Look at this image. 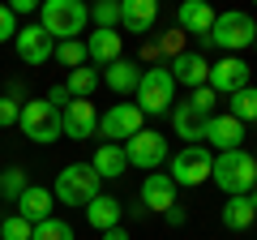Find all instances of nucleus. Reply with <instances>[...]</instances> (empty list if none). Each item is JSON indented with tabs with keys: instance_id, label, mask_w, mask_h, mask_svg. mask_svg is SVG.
Returning <instances> with one entry per match:
<instances>
[{
	"instance_id": "2eb2a0df",
	"label": "nucleus",
	"mask_w": 257,
	"mask_h": 240,
	"mask_svg": "<svg viewBox=\"0 0 257 240\" xmlns=\"http://www.w3.org/2000/svg\"><path fill=\"white\" fill-rule=\"evenodd\" d=\"M167 206H176V185L167 172H150L146 185H142V210H159L163 214Z\"/></svg>"
},
{
	"instance_id": "b1692460",
	"label": "nucleus",
	"mask_w": 257,
	"mask_h": 240,
	"mask_svg": "<svg viewBox=\"0 0 257 240\" xmlns=\"http://www.w3.org/2000/svg\"><path fill=\"white\" fill-rule=\"evenodd\" d=\"M257 223V210L248 206V197H227L223 202V227L227 231H248Z\"/></svg>"
},
{
	"instance_id": "bb28decb",
	"label": "nucleus",
	"mask_w": 257,
	"mask_h": 240,
	"mask_svg": "<svg viewBox=\"0 0 257 240\" xmlns=\"http://www.w3.org/2000/svg\"><path fill=\"white\" fill-rule=\"evenodd\" d=\"M26 189H30V180H26L22 167H5V172H0V197H5V202H18Z\"/></svg>"
},
{
	"instance_id": "f257e3e1",
	"label": "nucleus",
	"mask_w": 257,
	"mask_h": 240,
	"mask_svg": "<svg viewBox=\"0 0 257 240\" xmlns=\"http://www.w3.org/2000/svg\"><path fill=\"white\" fill-rule=\"evenodd\" d=\"M210 180H214L227 197H248V189L257 185V159L248 155L244 146H240V150H227V155H214Z\"/></svg>"
},
{
	"instance_id": "aec40b11",
	"label": "nucleus",
	"mask_w": 257,
	"mask_h": 240,
	"mask_svg": "<svg viewBox=\"0 0 257 240\" xmlns=\"http://www.w3.org/2000/svg\"><path fill=\"white\" fill-rule=\"evenodd\" d=\"M120 214H124V206H120L116 197H107V193H99L90 206H86V223H90V227H99V231L120 227Z\"/></svg>"
},
{
	"instance_id": "6e6552de",
	"label": "nucleus",
	"mask_w": 257,
	"mask_h": 240,
	"mask_svg": "<svg viewBox=\"0 0 257 240\" xmlns=\"http://www.w3.org/2000/svg\"><path fill=\"white\" fill-rule=\"evenodd\" d=\"M124 159H128V167H138V172H159V167L167 163V138L163 133H155V129H142V133H133V138L124 142Z\"/></svg>"
},
{
	"instance_id": "39448f33",
	"label": "nucleus",
	"mask_w": 257,
	"mask_h": 240,
	"mask_svg": "<svg viewBox=\"0 0 257 240\" xmlns=\"http://www.w3.org/2000/svg\"><path fill=\"white\" fill-rule=\"evenodd\" d=\"M176 103V82L167 69H142V82H138V111L142 116H163L172 111Z\"/></svg>"
},
{
	"instance_id": "a211bd4d",
	"label": "nucleus",
	"mask_w": 257,
	"mask_h": 240,
	"mask_svg": "<svg viewBox=\"0 0 257 240\" xmlns=\"http://www.w3.org/2000/svg\"><path fill=\"white\" fill-rule=\"evenodd\" d=\"M52 206H56V197H52V189H43V185H30L26 193L18 197V214L35 227V223H43V219H52Z\"/></svg>"
},
{
	"instance_id": "9b49d317",
	"label": "nucleus",
	"mask_w": 257,
	"mask_h": 240,
	"mask_svg": "<svg viewBox=\"0 0 257 240\" xmlns=\"http://www.w3.org/2000/svg\"><path fill=\"white\" fill-rule=\"evenodd\" d=\"M60 133L73 142H86L99 133V111L90 99H69V107H60Z\"/></svg>"
},
{
	"instance_id": "6ab92c4d",
	"label": "nucleus",
	"mask_w": 257,
	"mask_h": 240,
	"mask_svg": "<svg viewBox=\"0 0 257 240\" xmlns=\"http://www.w3.org/2000/svg\"><path fill=\"white\" fill-rule=\"evenodd\" d=\"M90 167H94V176H99V180H116V176H124V172H128L124 146H116V142H103V146L94 150Z\"/></svg>"
},
{
	"instance_id": "7ed1b4c3",
	"label": "nucleus",
	"mask_w": 257,
	"mask_h": 240,
	"mask_svg": "<svg viewBox=\"0 0 257 240\" xmlns=\"http://www.w3.org/2000/svg\"><path fill=\"white\" fill-rule=\"evenodd\" d=\"M99 176H94L90 163H69L56 172V185H52V197L60 206H90L99 197Z\"/></svg>"
},
{
	"instance_id": "20e7f679",
	"label": "nucleus",
	"mask_w": 257,
	"mask_h": 240,
	"mask_svg": "<svg viewBox=\"0 0 257 240\" xmlns=\"http://www.w3.org/2000/svg\"><path fill=\"white\" fill-rule=\"evenodd\" d=\"M257 39V22L248 18V13H240V9H231V13H219L214 18V26H210V35H202V43L206 47H223V52H240V47H248Z\"/></svg>"
},
{
	"instance_id": "f8f14e48",
	"label": "nucleus",
	"mask_w": 257,
	"mask_h": 240,
	"mask_svg": "<svg viewBox=\"0 0 257 240\" xmlns=\"http://www.w3.org/2000/svg\"><path fill=\"white\" fill-rule=\"evenodd\" d=\"M206 86H210L214 94H236V90H244V86H253V82H248V65L240 60V56H223V60H214V65H210Z\"/></svg>"
},
{
	"instance_id": "1a4fd4ad",
	"label": "nucleus",
	"mask_w": 257,
	"mask_h": 240,
	"mask_svg": "<svg viewBox=\"0 0 257 240\" xmlns=\"http://www.w3.org/2000/svg\"><path fill=\"white\" fill-rule=\"evenodd\" d=\"M142 111H138V103H111L107 111L99 116V133L107 142H116V146H124L133 133H142Z\"/></svg>"
},
{
	"instance_id": "2f4dec72",
	"label": "nucleus",
	"mask_w": 257,
	"mask_h": 240,
	"mask_svg": "<svg viewBox=\"0 0 257 240\" xmlns=\"http://www.w3.org/2000/svg\"><path fill=\"white\" fill-rule=\"evenodd\" d=\"M22 120V103L9 99V94H0V129H13Z\"/></svg>"
},
{
	"instance_id": "0eeeda50",
	"label": "nucleus",
	"mask_w": 257,
	"mask_h": 240,
	"mask_svg": "<svg viewBox=\"0 0 257 240\" xmlns=\"http://www.w3.org/2000/svg\"><path fill=\"white\" fill-rule=\"evenodd\" d=\"M210 167H214V155L206 146H184L180 155H172V185L176 189H197L210 180Z\"/></svg>"
},
{
	"instance_id": "a19ab883",
	"label": "nucleus",
	"mask_w": 257,
	"mask_h": 240,
	"mask_svg": "<svg viewBox=\"0 0 257 240\" xmlns=\"http://www.w3.org/2000/svg\"><path fill=\"white\" fill-rule=\"evenodd\" d=\"M253 159H257V155H253Z\"/></svg>"
},
{
	"instance_id": "5701e85b",
	"label": "nucleus",
	"mask_w": 257,
	"mask_h": 240,
	"mask_svg": "<svg viewBox=\"0 0 257 240\" xmlns=\"http://www.w3.org/2000/svg\"><path fill=\"white\" fill-rule=\"evenodd\" d=\"M86 56H90L94 65H103V69L116 65V60H120V35H116V30H94L90 43H86Z\"/></svg>"
},
{
	"instance_id": "423d86ee",
	"label": "nucleus",
	"mask_w": 257,
	"mask_h": 240,
	"mask_svg": "<svg viewBox=\"0 0 257 240\" xmlns=\"http://www.w3.org/2000/svg\"><path fill=\"white\" fill-rule=\"evenodd\" d=\"M22 133H26L30 142H39V146H52V142H60L64 133H60V111L52 107L47 99H30V103H22Z\"/></svg>"
},
{
	"instance_id": "4468645a",
	"label": "nucleus",
	"mask_w": 257,
	"mask_h": 240,
	"mask_svg": "<svg viewBox=\"0 0 257 240\" xmlns=\"http://www.w3.org/2000/svg\"><path fill=\"white\" fill-rule=\"evenodd\" d=\"M202 142H210L219 155H227V150H240V142H244V125H240V120H231V116H210V120H206Z\"/></svg>"
},
{
	"instance_id": "72a5a7b5",
	"label": "nucleus",
	"mask_w": 257,
	"mask_h": 240,
	"mask_svg": "<svg viewBox=\"0 0 257 240\" xmlns=\"http://www.w3.org/2000/svg\"><path fill=\"white\" fill-rule=\"evenodd\" d=\"M18 39V18L9 13V5H0V43H9Z\"/></svg>"
},
{
	"instance_id": "c9c22d12",
	"label": "nucleus",
	"mask_w": 257,
	"mask_h": 240,
	"mask_svg": "<svg viewBox=\"0 0 257 240\" xmlns=\"http://www.w3.org/2000/svg\"><path fill=\"white\" fill-rule=\"evenodd\" d=\"M47 103H52L56 111H60V107H69V90H64V86H52V90H47Z\"/></svg>"
},
{
	"instance_id": "c756f323",
	"label": "nucleus",
	"mask_w": 257,
	"mask_h": 240,
	"mask_svg": "<svg viewBox=\"0 0 257 240\" xmlns=\"http://www.w3.org/2000/svg\"><path fill=\"white\" fill-rule=\"evenodd\" d=\"M90 18L99 22V30H116L120 26V5L116 0H99V5L90 9Z\"/></svg>"
},
{
	"instance_id": "9d476101",
	"label": "nucleus",
	"mask_w": 257,
	"mask_h": 240,
	"mask_svg": "<svg viewBox=\"0 0 257 240\" xmlns=\"http://www.w3.org/2000/svg\"><path fill=\"white\" fill-rule=\"evenodd\" d=\"M13 47H18V56H22V65H30V69H43L47 60L56 56V39L47 35L43 26H18V39H13Z\"/></svg>"
},
{
	"instance_id": "4c0bfd02",
	"label": "nucleus",
	"mask_w": 257,
	"mask_h": 240,
	"mask_svg": "<svg viewBox=\"0 0 257 240\" xmlns=\"http://www.w3.org/2000/svg\"><path fill=\"white\" fill-rule=\"evenodd\" d=\"M103 240H128V231L124 227H111V231H103Z\"/></svg>"
},
{
	"instance_id": "473e14b6",
	"label": "nucleus",
	"mask_w": 257,
	"mask_h": 240,
	"mask_svg": "<svg viewBox=\"0 0 257 240\" xmlns=\"http://www.w3.org/2000/svg\"><path fill=\"white\" fill-rule=\"evenodd\" d=\"M189 107H193V111H202V116H214V90H210V86H202V90H193Z\"/></svg>"
},
{
	"instance_id": "393cba45",
	"label": "nucleus",
	"mask_w": 257,
	"mask_h": 240,
	"mask_svg": "<svg viewBox=\"0 0 257 240\" xmlns=\"http://www.w3.org/2000/svg\"><path fill=\"white\" fill-rule=\"evenodd\" d=\"M99 82L103 77L94 73V69H69V82H64V90H69V99H90L94 90H99Z\"/></svg>"
},
{
	"instance_id": "ddd939ff",
	"label": "nucleus",
	"mask_w": 257,
	"mask_h": 240,
	"mask_svg": "<svg viewBox=\"0 0 257 240\" xmlns=\"http://www.w3.org/2000/svg\"><path fill=\"white\" fill-rule=\"evenodd\" d=\"M167 73H172V82L202 90L206 77H210V60H206V56H197V52H176L172 65H167Z\"/></svg>"
},
{
	"instance_id": "4be33fe9",
	"label": "nucleus",
	"mask_w": 257,
	"mask_h": 240,
	"mask_svg": "<svg viewBox=\"0 0 257 240\" xmlns=\"http://www.w3.org/2000/svg\"><path fill=\"white\" fill-rule=\"evenodd\" d=\"M206 120H210V116H202V111H193L189 103H180V107H172V125H176V133H180V138H189V146H202Z\"/></svg>"
},
{
	"instance_id": "cd10ccee",
	"label": "nucleus",
	"mask_w": 257,
	"mask_h": 240,
	"mask_svg": "<svg viewBox=\"0 0 257 240\" xmlns=\"http://www.w3.org/2000/svg\"><path fill=\"white\" fill-rule=\"evenodd\" d=\"M30 240H73V227L64 219H43V223H35V231H30Z\"/></svg>"
},
{
	"instance_id": "412c9836",
	"label": "nucleus",
	"mask_w": 257,
	"mask_h": 240,
	"mask_svg": "<svg viewBox=\"0 0 257 240\" xmlns=\"http://www.w3.org/2000/svg\"><path fill=\"white\" fill-rule=\"evenodd\" d=\"M103 82L111 86V94H138L142 69L133 65V60H124V56H120L116 65H107V73H103Z\"/></svg>"
},
{
	"instance_id": "f3484780",
	"label": "nucleus",
	"mask_w": 257,
	"mask_h": 240,
	"mask_svg": "<svg viewBox=\"0 0 257 240\" xmlns=\"http://www.w3.org/2000/svg\"><path fill=\"white\" fill-rule=\"evenodd\" d=\"M214 18H219V13H214L210 5H206V0H184V5H180V13H176V26L202 39V35H210Z\"/></svg>"
},
{
	"instance_id": "dca6fc26",
	"label": "nucleus",
	"mask_w": 257,
	"mask_h": 240,
	"mask_svg": "<svg viewBox=\"0 0 257 240\" xmlns=\"http://www.w3.org/2000/svg\"><path fill=\"white\" fill-rule=\"evenodd\" d=\"M155 18H159L155 0H124V5H120V26H124L128 35H150Z\"/></svg>"
},
{
	"instance_id": "7c9ffc66",
	"label": "nucleus",
	"mask_w": 257,
	"mask_h": 240,
	"mask_svg": "<svg viewBox=\"0 0 257 240\" xmlns=\"http://www.w3.org/2000/svg\"><path fill=\"white\" fill-rule=\"evenodd\" d=\"M30 231L35 227H30L22 214H9V219L0 223V240H30Z\"/></svg>"
},
{
	"instance_id": "f704fd0d",
	"label": "nucleus",
	"mask_w": 257,
	"mask_h": 240,
	"mask_svg": "<svg viewBox=\"0 0 257 240\" xmlns=\"http://www.w3.org/2000/svg\"><path fill=\"white\" fill-rule=\"evenodd\" d=\"M163 219H167V227H184V223H189V214H184V206H167Z\"/></svg>"
},
{
	"instance_id": "f03ea898",
	"label": "nucleus",
	"mask_w": 257,
	"mask_h": 240,
	"mask_svg": "<svg viewBox=\"0 0 257 240\" xmlns=\"http://www.w3.org/2000/svg\"><path fill=\"white\" fill-rule=\"evenodd\" d=\"M90 22V9H86L82 0H43V9H39V26L56 39V43H69L77 39Z\"/></svg>"
},
{
	"instance_id": "58836bf2",
	"label": "nucleus",
	"mask_w": 257,
	"mask_h": 240,
	"mask_svg": "<svg viewBox=\"0 0 257 240\" xmlns=\"http://www.w3.org/2000/svg\"><path fill=\"white\" fill-rule=\"evenodd\" d=\"M248 206H253V210H257V185L248 189Z\"/></svg>"
},
{
	"instance_id": "e433bc0d",
	"label": "nucleus",
	"mask_w": 257,
	"mask_h": 240,
	"mask_svg": "<svg viewBox=\"0 0 257 240\" xmlns=\"http://www.w3.org/2000/svg\"><path fill=\"white\" fill-rule=\"evenodd\" d=\"M9 13H13V18H26V13H39V5H35V0H13Z\"/></svg>"
},
{
	"instance_id": "a878e982",
	"label": "nucleus",
	"mask_w": 257,
	"mask_h": 240,
	"mask_svg": "<svg viewBox=\"0 0 257 240\" xmlns=\"http://www.w3.org/2000/svg\"><path fill=\"white\" fill-rule=\"evenodd\" d=\"M231 120H240V125H253L257 120V86H244V90L231 94Z\"/></svg>"
},
{
	"instance_id": "c85d7f7f",
	"label": "nucleus",
	"mask_w": 257,
	"mask_h": 240,
	"mask_svg": "<svg viewBox=\"0 0 257 240\" xmlns=\"http://www.w3.org/2000/svg\"><path fill=\"white\" fill-rule=\"evenodd\" d=\"M56 60L69 65V69H82L90 56H86V43H82V39H69V43H56Z\"/></svg>"
},
{
	"instance_id": "ea45409f",
	"label": "nucleus",
	"mask_w": 257,
	"mask_h": 240,
	"mask_svg": "<svg viewBox=\"0 0 257 240\" xmlns=\"http://www.w3.org/2000/svg\"><path fill=\"white\" fill-rule=\"evenodd\" d=\"M253 47H257V39H253Z\"/></svg>"
}]
</instances>
